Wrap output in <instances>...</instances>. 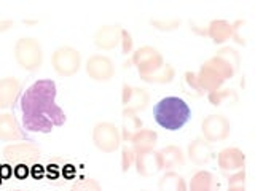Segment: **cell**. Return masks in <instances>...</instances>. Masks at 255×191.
I'll use <instances>...</instances> for the list:
<instances>
[{
  "mask_svg": "<svg viewBox=\"0 0 255 191\" xmlns=\"http://www.w3.org/2000/svg\"><path fill=\"white\" fill-rule=\"evenodd\" d=\"M134 159H135V150L132 147H125L122 151V171L128 172L129 167L134 164Z\"/></svg>",
  "mask_w": 255,
  "mask_h": 191,
  "instance_id": "obj_30",
  "label": "cell"
},
{
  "mask_svg": "<svg viewBox=\"0 0 255 191\" xmlns=\"http://www.w3.org/2000/svg\"><path fill=\"white\" fill-rule=\"evenodd\" d=\"M158 191H187V182L177 172L169 171L158 180Z\"/></svg>",
  "mask_w": 255,
  "mask_h": 191,
  "instance_id": "obj_24",
  "label": "cell"
},
{
  "mask_svg": "<svg viewBox=\"0 0 255 191\" xmlns=\"http://www.w3.org/2000/svg\"><path fill=\"white\" fill-rule=\"evenodd\" d=\"M14 59L18 66L27 72L37 70L43 62V50L38 40L32 37L18 38L14 43Z\"/></svg>",
  "mask_w": 255,
  "mask_h": 191,
  "instance_id": "obj_4",
  "label": "cell"
},
{
  "mask_svg": "<svg viewBox=\"0 0 255 191\" xmlns=\"http://www.w3.org/2000/svg\"><path fill=\"white\" fill-rule=\"evenodd\" d=\"M206 35L211 37L215 45H222L233 37V24L225 19H214L206 27Z\"/></svg>",
  "mask_w": 255,
  "mask_h": 191,
  "instance_id": "obj_19",
  "label": "cell"
},
{
  "mask_svg": "<svg viewBox=\"0 0 255 191\" xmlns=\"http://www.w3.org/2000/svg\"><path fill=\"white\" fill-rule=\"evenodd\" d=\"M201 131L207 142H222L231 132V123L225 115L211 113L201 123Z\"/></svg>",
  "mask_w": 255,
  "mask_h": 191,
  "instance_id": "obj_8",
  "label": "cell"
},
{
  "mask_svg": "<svg viewBox=\"0 0 255 191\" xmlns=\"http://www.w3.org/2000/svg\"><path fill=\"white\" fill-rule=\"evenodd\" d=\"M228 191H246V171L239 169L228 179Z\"/></svg>",
  "mask_w": 255,
  "mask_h": 191,
  "instance_id": "obj_27",
  "label": "cell"
},
{
  "mask_svg": "<svg viewBox=\"0 0 255 191\" xmlns=\"http://www.w3.org/2000/svg\"><path fill=\"white\" fill-rule=\"evenodd\" d=\"M134 166H135L137 174H140L142 177H151V175H155L156 172L163 171L161 164H159L158 151H155V150L135 151Z\"/></svg>",
  "mask_w": 255,
  "mask_h": 191,
  "instance_id": "obj_12",
  "label": "cell"
},
{
  "mask_svg": "<svg viewBox=\"0 0 255 191\" xmlns=\"http://www.w3.org/2000/svg\"><path fill=\"white\" fill-rule=\"evenodd\" d=\"M236 69L228 64L220 56L214 54L211 59H207L201 67H199L198 74H195V83L199 94L212 93L215 90H220L222 85L227 80L233 78L236 75Z\"/></svg>",
  "mask_w": 255,
  "mask_h": 191,
  "instance_id": "obj_2",
  "label": "cell"
},
{
  "mask_svg": "<svg viewBox=\"0 0 255 191\" xmlns=\"http://www.w3.org/2000/svg\"><path fill=\"white\" fill-rule=\"evenodd\" d=\"M244 26H246V22L243 19H238L236 22H233V37L231 38L239 45H246V38L241 35V29H244Z\"/></svg>",
  "mask_w": 255,
  "mask_h": 191,
  "instance_id": "obj_31",
  "label": "cell"
},
{
  "mask_svg": "<svg viewBox=\"0 0 255 191\" xmlns=\"http://www.w3.org/2000/svg\"><path fill=\"white\" fill-rule=\"evenodd\" d=\"M174 77H175L174 67L171 66V64L164 62L161 67L153 70L151 74L140 77V80H142V82H145V83H153V85H167V83L172 82Z\"/></svg>",
  "mask_w": 255,
  "mask_h": 191,
  "instance_id": "obj_23",
  "label": "cell"
},
{
  "mask_svg": "<svg viewBox=\"0 0 255 191\" xmlns=\"http://www.w3.org/2000/svg\"><path fill=\"white\" fill-rule=\"evenodd\" d=\"M122 53L123 54H129L132 51V38L131 34L126 29H122Z\"/></svg>",
  "mask_w": 255,
  "mask_h": 191,
  "instance_id": "obj_32",
  "label": "cell"
},
{
  "mask_svg": "<svg viewBox=\"0 0 255 191\" xmlns=\"http://www.w3.org/2000/svg\"><path fill=\"white\" fill-rule=\"evenodd\" d=\"M217 56H220V58L225 59L228 64H231L236 70H239V64H241V56H239V53L235 50V48H222V50H219L217 53H215Z\"/></svg>",
  "mask_w": 255,
  "mask_h": 191,
  "instance_id": "obj_26",
  "label": "cell"
},
{
  "mask_svg": "<svg viewBox=\"0 0 255 191\" xmlns=\"http://www.w3.org/2000/svg\"><path fill=\"white\" fill-rule=\"evenodd\" d=\"M187 191H220V183L212 172L198 171L191 177Z\"/></svg>",
  "mask_w": 255,
  "mask_h": 191,
  "instance_id": "obj_18",
  "label": "cell"
},
{
  "mask_svg": "<svg viewBox=\"0 0 255 191\" xmlns=\"http://www.w3.org/2000/svg\"><path fill=\"white\" fill-rule=\"evenodd\" d=\"M207 99L212 107H227L231 108L238 105L239 102V96L235 90H215L212 93H207Z\"/></svg>",
  "mask_w": 255,
  "mask_h": 191,
  "instance_id": "obj_21",
  "label": "cell"
},
{
  "mask_svg": "<svg viewBox=\"0 0 255 191\" xmlns=\"http://www.w3.org/2000/svg\"><path fill=\"white\" fill-rule=\"evenodd\" d=\"M93 142L104 153H114L120 147L122 135H120L118 127L114 123L101 121L93 129Z\"/></svg>",
  "mask_w": 255,
  "mask_h": 191,
  "instance_id": "obj_6",
  "label": "cell"
},
{
  "mask_svg": "<svg viewBox=\"0 0 255 191\" xmlns=\"http://www.w3.org/2000/svg\"><path fill=\"white\" fill-rule=\"evenodd\" d=\"M70 191H102V187H101V183L94 179H83L77 182Z\"/></svg>",
  "mask_w": 255,
  "mask_h": 191,
  "instance_id": "obj_29",
  "label": "cell"
},
{
  "mask_svg": "<svg viewBox=\"0 0 255 191\" xmlns=\"http://www.w3.org/2000/svg\"><path fill=\"white\" fill-rule=\"evenodd\" d=\"M150 24L155 29L161 30V32H171L180 27V19L179 18H172V19H151Z\"/></svg>",
  "mask_w": 255,
  "mask_h": 191,
  "instance_id": "obj_28",
  "label": "cell"
},
{
  "mask_svg": "<svg viewBox=\"0 0 255 191\" xmlns=\"http://www.w3.org/2000/svg\"><path fill=\"white\" fill-rule=\"evenodd\" d=\"M56 83L53 80H37L21 96L22 127L29 132H51L66 123V113L56 103Z\"/></svg>",
  "mask_w": 255,
  "mask_h": 191,
  "instance_id": "obj_1",
  "label": "cell"
},
{
  "mask_svg": "<svg viewBox=\"0 0 255 191\" xmlns=\"http://www.w3.org/2000/svg\"><path fill=\"white\" fill-rule=\"evenodd\" d=\"M131 147L135 151H142V150H155L156 143H158V134L151 129H142L135 132L131 140Z\"/></svg>",
  "mask_w": 255,
  "mask_h": 191,
  "instance_id": "obj_22",
  "label": "cell"
},
{
  "mask_svg": "<svg viewBox=\"0 0 255 191\" xmlns=\"http://www.w3.org/2000/svg\"><path fill=\"white\" fill-rule=\"evenodd\" d=\"M217 163H219L220 169L225 172L239 171V169H244L246 155L243 150H239L236 147H228V148H223L219 153Z\"/></svg>",
  "mask_w": 255,
  "mask_h": 191,
  "instance_id": "obj_15",
  "label": "cell"
},
{
  "mask_svg": "<svg viewBox=\"0 0 255 191\" xmlns=\"http://www.w3.org/2000/svg\"><path fill=\"white\" fill-rule=\"evenodd\" d=\"M120 42H122V27L114 26V24L101 26L94 34V45L99 50H114Z\"/></svg>",
  "mask_w": 255,
  "mask_h": 191,
  "instance_id": "obj_13",
  "label": "cell"
},
{
  "mask_svg": "<svg viewBox=\"0 0 255 191\" xmlns=\"http://www.w3.org/2000/svg\"><path fill=\"white\" fill-rule=\"evenodd\" d=\"M214 151L211 147V142H207L204 137H198L188 145V158L191 163L196 166H204L212 159Z\"/></svg>",
  "mask_w": 255,
  "mask_h": 191,
  "instance_id": "obj_16",
  "label": "cell"
},
{
  "mask_svg": "<svg viewBox=\"0 0 255 191\" xmlns=\"http://www.w3.org/2000/svg\"><path fill=\"white\" fill-rule=\"evenodd\" d=\"M10 191H24V190H10Z\"/></svg>",
  "mask_w": 255,
  "mask_h": 191,
  "instance_id": "obj_35",
  "label": "cell"
},
{
  "mask_svg": "<svg viewBox=\"0 0 255 191\" xmlns=\"http://www.w3.org/2000/svg\"><path fill=\"white\" fill-rule=\"evenodd\" d=\"M21 94V83L14 77H5L0 80V108L11 107Z\"/></svg>",
  "mask_w": 255,
  "mask_h": 191,
  "instance_id": "obj_17",
  "label": "cell"
},
{
  "mask_svg": "<svg viewBox=\"0 0 255 191\" xmlns=\"http://www.w3.org/2000/svg\"><path fill=\"white\" fill-rule=\"evenodd\" d=\"M122 103H123L125 110H131V111H134V113H137V111H142L148 107L150 94L143 90V88L123 85Z\"/></svg>",
  "mask_w": 255,
  "mask_h": 191,
  "instance_id": "obj_11",
  "label": "cell"
},
{
  "mask_svg": "<svg viewBox=\"0 0 255 191\" xmlns=\"http://www.w3.org/2000/svg\"><path fill=\"white\" fill-rule=\"evenodd\" d=\"M86 74L94 82H109L115 75V66L109 56L93 54L86 61Z\"/></svg>",
  "mask_w": 255,
  "mask_h": 191,
  "instance_id": "obj_9",
  "label": "cell"
},
{
  "mask_svg": "<svg viewBox=\"0 0 255 191\" xmlns=\"http://www.w3.org/2000/svg\"><path fill=\"white\" fill-rule=\"evenodd\" d=\"M0 140L3 142L27 140L26 131H22L18 119L11 113H0Z\"/></svg>",
  "mask_w": 255,
  "mask_h": 191,
  "instance_id": "obj_14",
  "label": "cell"
},
{
  "mask_svg": "<svg viewBox=\"0 0 255 191\" xmlns=\"http://www.w3.org/2000/svg\"><path fill=\"white\" fill-rule=\"evenodd\" d=\"M14 26V22L11 19H5V21H0V32H5L8 29H11Z\"/></svg>",
  "mask_w": 255,
  "mask_h": 191,
  "instance_id": "obj_34",
  "label": "cell"
},
{
  "mask_svg": "<svg viewBox=\"0 0 255 191\" xmlns=\"http://www.w3.org/2000/svg\"><path fill=\"white\" fill-rule=\"evenodd\" d=\"M27 172H29V171H27V166H26V164H19V166L14 169V174L18 175L19 179H24V177H26Z\"/></svg>",
  "mask_w": 255,
  "mask_h": 191,
  "instance_id": "obj_33",
  "label": "cell"
},
{
  "mask_svg": "<svg viewBox=\"0 0 255 191\" xmlns=\"http://www.w3.org/2000/svg\"><path fill=\"white\" fill-rule=\"evenodd\" d=\"M155 121L166 131H179L188 123L191 110L188 103L177 97V96H167L163 97L153 108Z\"/></svg>",
  "mask_w": 255,
  "mask_h": 191,
  "instance_id": "obj_3",
  "label": "cell"
},
{
  "mask_svg": "<svg viewBox=\"0 0 255 191\" xmlns=\"http://www.w3.org/2000/svg\"><path fill=\"white\" fill-rule=\"evenodd\" d=\"M132 66L137 69L139 75H148L153 70L159 69L164 64V58L163 54L159 53L156 48L153 46H142L139 50H135L132 53Z\"/></svg>",
  "mask_w": 255,
  "mask_h": 191,
  "instance_id": "obj_7",
  "label": "cell"
},
{
  "mask_svg": "<svg viewBox=\"0 0 255 191\" xmlns=\"http://www.w3.org/2000/svg\"><path fill=\"white\" fill-rule=\"evenodd\" d=\"M3 156L10 163H34L40 158V148L34 143H11L3 148Z\"/></svg>",
  "mask_w": 255,
  "mask_h": 191,
  "instance_id": "obj_10",
  "label": "cell"
},
{
  "mask_svg": "<svg viewBox=\"0 0 255 191\" xmlns=\"http://www.w3.org/2000/svg\"><path fill=\"white\" fill-rule=\"evenodd\" d=\"M123 131H122V137L123 140L129 142L132 135L140 131L143 127V123L142 119L137 116V113H134L131 110H125L123 108Z\"/></svg>",
  "mask_w": 255,
  "mask_h": 191,
  "instance_id": "obj_25",
  "label": "cell"
},
{
  "mask_svg": "<svg viewBox=\"0 0 255 191\" xmlns=\"http://www.w3.org/2000/svg\"><path fill=\"white\" fill-rule=\"evenodd\" d=\"M51 64L58 75L72 77L82 67V54L72 46H59L51 56Z\"/></svg>",
  "mask_w": 255,
  "mask_h": 191,
  "instance_id": "obj_5",
  "label": "cell"
},
{
  "mask_svg": "<svg viewBox=\"0 0 255 191\" xmlns=\"http://www.w3.org/2000/svg\"><path fill=\"white\" fill-rule=\"evenodd\" d=\"M158 158H159V164H161V169H174V167H180L185 163V156H183V151L177 145H167L158 151Z\"/></svg>",
  "mask_w": 255,
  "mask_h": 191,
  "instance_id": "obj_20",
  "label": "cell"
}]
</instances>
